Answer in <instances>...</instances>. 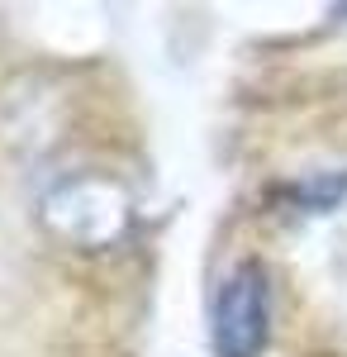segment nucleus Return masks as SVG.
Wrapping results in <instances>:
<instances>
[{"instance_id":"1","label":"nucleus","mask_w":347,"mask_h":357,"mask_svg":"<svg viewBox=\"0 0 347 357\" xmlns=\"http://www.w3.org/2000/svg\"><path fill=\"white\" fill-rule=\"evenodd\" d=\"M271 291L262 262H238L214 296V353L219 357H257L267 348Z\"/></svg>"}]
</instances>
